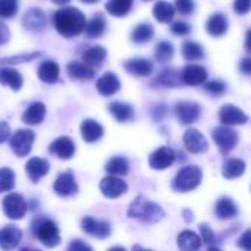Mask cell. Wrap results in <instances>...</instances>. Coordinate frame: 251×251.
Segmentation results:
<instances>
[{
	"label": "cell",
	"instance_id": "34",
	"mask_svg": "<svg viewBox=\"0 0 251 251\" xmlns=\"http://www.w3.org/2000/svg\"><path fill=\"white\" fill-rule=\"evenodd\" d=\"M246 172V163L241 159H231L224 165L222 175L226 179H235Z\"/></svg>",
	"mask_w": 251,
	"mask_h": 251
},
{
	"label": "cell",
	"instance_id": "57",
	"mask_svg": "<svg viewBox=\"0 0 251 251\" xmlns=\"http://www.w3.org/2000/svg\"><path fill=\"white\" fill-rule=\"evenodd\" d=\"M107 251H126V250H125L124 247H118V246H116V247H112V249H109Z\"/></svg>",
	"mask_w": 251,
	"mask_h": 251
},
{
	"label": "cell",
	"instance_id": "13",
	"mask_svg": "<svg viewBox=\"0 0 251 251\" xmlns=\"http://www.w3.org/2000/svg\"><path fill=\"white\" fill-rule=\"evenodd\" d=\"M175 115L182 125H190L199 119L200 107L194 101H179L175 106Z\"/></svg>",
	"mask_w": 251,
	"mask_h": 251
},
{
	"label": "cell",
	"instance_id": "19",
	"mask_svg": "<svg viewBox=\"0 0 251 251\" xmlns=\"http://www.w3.org/2000/svg\"><path fill=\"white\" fill-rule=\"evenodd\" d=\"M46 24H47V19H46V15L43 10L40 9H31L25 13L24 16V21H22V25L25 29L31 31V32H40L46 28Z\"/></svg>",
	"mask_w": 251,
	"mask_h": 251
},
{
	"label": "cell",
	"instance_id": "3",
	"mask_svg": "<svg viewBox=\"0 0 251 251\" xmlns=\"http://www.w3.org/2000/svg\"><path fill=\"white\" fill-rule=\"evenodd\" d=\"M32 231L35 237L49 249H53L60 244V234L57 225L50 219H37L32 224Z\"/></svg>",
	"mask_w": 251,
	"mask_h": 251
},
{
	"label": "cell",
	"instance_id": "50",
	"mask_svg": "<svg viewBox=\"0 0 251 251\" xmlns=\"http://www.w3.org/2000/svg\"><path fill=\"white\" fill-rule=\"evenodd\" d=\"M238 247L243 249L244 251H250L251 250V232L247 229L238 240Z\"/></svg>",
	"mask_w": 251,
	"mask_h": 251
},
{
	"label": "cell",
	"instance_id": "31",
	"mask_svg": "<svg viewBox=\"0 0 251 251\" xmlns=\"http://www.w3.org/2000/svg\"><path fill=\"white\" fill-rule=\"evenodd\" d=\"M107 56V51L104 47L101 46H94L91 49H88L84 54H82V60L85 65H88L90 68H94V66H100L104 59Z\"/></svg>",
	"mask_w": 251,
	"mask_h": 251
},
{
	"label": "cell",
	"instance_id": "7",
	"mask_svg": "<svg viewBox=\"0 0 251 251\" xmlns=\"http://www.w3.org/2000/svg\"><path fill=\"white\" fill-rule=\"evenodd\" d=\"M212 137H213L215 143L218 144V147L224 153L231 151L237 146V143H238V134H237V131H234L229 126H225V125L215 128L213 132H212Z\"/></svg>",
	"mask_w": 251,
	"mask_h": 251
},
{
	"label": "cell",
	"instance_id": "1",
	"mask_svg": "<svg viewBox=\"0 0 251 251\" xmlns=\"http://www.w3.org/2000/svg\"><path fill=\"white\" fill-rule=\"evenodd\" d=\"M53 22L57 32L66 38L79 35L87 24L84 13L76 7H63L57 10L53 16Z\"/></svg>",
	"mask_w": 251,
	"mask_h": 251
},
{
	"label": "cell",
	"instance_id": "21",
	"mask_svg": "<svg viewBox=\"0 0 251 251\" xmlns=\"http://www.w3.org/2000/svg\"><path fill=\"white\" fill-rule=\"evenodd\" d=\"M81 134H82L84 141L96 143L103 137V126L94 119H85L81 124Z\"/></svg>",
	"mask_w": 251,
	"mask_h": 251
},
{
	"label": "cell",
	"instance_id": "37",
	"mask_svg": "<svg viewBox=\"0 0 251 251\" xmlns=\"http://www.w3.org/2000/svg\"><path fill=\"white\" fill-rule=\"evenodd\" d=\"M153 34H154V29H153V26L150 24H140V25H137L134 28L131 38H132L134 43L141 44V43L150 41L151 37H153Z\"/></svg>",
	"mask_w": 251,
	"mask_h": 251
},
{
	"label": "cell",
	"instance_id": "4",
	"mask_svg": "<svg viewBox=\"0 0 251 251\" xmlns=\"http://www.w3.org/2000/svg\"><path fill=\"white\" fill-rule=\"evenodd\" d=\"M201 179H203V172L199 166H185L176 174L174 185L178 191L187 193L197 188Z\"/></svg>",
	"mask_w": 251,
	"mask_h": 251
},
{
	"label": "cell",
	"instance_id": "58",
	"mask_svg": "<svg viewBox=\"0 0 251 251\" xmlns=\"http://www.w3.org/2000/svg\"><path fill=\"white\" fill-rule=\"evenodd\" d=\"M81 1H84V3H88V4H93V3H97L99 0H81Z\"/></svg>",
	"mask_w": 251,
	"mask_h": 251
},
{
	"label": "cell",
	"instance_id": "27",
	"mask_svg": "<svg viewBox=\"0 0 251 251\" xmlns=\"http://www.w3.org/2000/svg\"><path fill=\"white\" fill-rule=\"evenodd\" d=\"M0 84L10 87L13 91H18L22 87V76L16 69L1 66L0 68Z\"/></svg>",
	"mask_w": 251,
	"mask_h": 251
},
{
	"label": "cell",
	"instance_id": "46",
	"mask_svg": "<svg viewBox=\"0 0 251 251\" xmlns=\"http://www.w3.org/2000/svg\"><path fill=\"white\" fill-rule=\"evenodd\" d=\"M190 29H191L190 25L182 21H178V22L172 24V26H171V31L175 35H187V34H190Z\"/></svg>",
	"mask_w": 251,
	"mask_h": 251
},
{
	"label": "cell",
	"instance_id": "5",
	"mask_svg": "<svg viewBox=\"0 0 251 251\" xmlns=\"http://www.w3.org/2000/svg\"><path fill=\"white\" fill-rule=\"evenodd\" d=\"M34 140L35 134L31 129H19L10 138V149L18 157H25L29 154Z\"/></svg>",
	"mask_w": 251,
	"mask_h": 251
},
{
	"label": "cell",
	"instance_id": "53",
	"mask_svg": "<svg viewBox=\"0 0 251 251\" xmlns=\"http://www.w3.org/2000/svg\"><path fill=\"white\" fill-rule=\"evenodd\" d=\"M241 69H243V72L244 74H251V59L250 57H246V59H243L241 60Z\"/></svg>",
	"mask_w": 251,
	"mask_h": 251
},
{
	"label": "cell",
	"instance_id": "52",
	"mask_svg": "<svg viewBox=\"0 0 251 251\" xmlns=\"http://www.w3.org/2000/svg\"><path fill=\"white\" fill-rule=\"evenodd\" d=\"M7 40H9V28L3 22H0V44L6 43Z\"/></svg>",
	"mask_w": 251,
	"mask_h": 251
},
{
	"label": "cell",
	"instance_id": "47",
	"mask_svg": "<svg viewBox=\"0 0 251 251\" xmlns=\"http://www.w3.org/2000/svg\"><path fill=\"white\" fill-rule=\"evenodd\" d=\"M200 232H201V243L204 241L206 244H212L215 241V234L209 225H200Z\"/></svg>",
	"mask_w": 251,
	"mask_h": 251
},
{
	"label": "cell",
	"instance_id": "39",
	"mask_svg": "<svg viewBox=\"0 0 251 251\" xmlns=\"http://www.w3.org/2000/svg\"><path fill=\"white\" fill-rule=\"evenodd\" d=\"M15 187V174L9 168H0V193H7Z\"/></svg>",
	"mask_w": 251,
	"mask_h": 251
},
{
	"label": "cell",
	"instance_id": "45",
	"mask_svg": "<svg viewBox=\"0 0 251 251\" xmlns=\"http://www.w3.org/2000/svg\"><path fill=\"white\" fill-rule=\"evenodd\" d=\"M204 88L210 93V94H215V96H221L226 91V85L221 81H210L204 85Z\"/></svg>",
	"mask_w": 251,
	"mask_h": 251
},
{
	"label": "cell",
	"instance_id": "2",
	"mask_svg": "<svg viewBox=\"0 0 251 251\" xmlns=\"http://www.w3.org/2000/svg\"><path fill=\"white\" fill-rule=\"evenodd\" d=\"M128 216L132 219H138L146 224H156L165 218V210L143 196H138L128 209Z\"/></svg>",
	"mask_w": 251,
	"mask_h": 251
},
{
	"label": "cell",
	"instance_id": "36",
	"mask_svg": "<svg viewBox=\"0 0 251 251\" xmlns=\"http://www.w3.org/2000/svg\"><path fill=\"white\" fill-rule=\"evenodd\" d=\"M132 1L134 0H109L106 3V10L110 15L121 18V16H125L131 10Z\"/></svg>",
	"mask_w": 251,
	"mask_h": 251
},
{
	"label": "cell",
	"instance_id": "9",
	"mask_svg": "<svg viewBox=\"0 0 251 251\" xmlns=\"http://www.w3.org/2000/svg\"><path fill=\"white\" fill-rule=\"evenodd\" d=\"M219 119L225 126L231 125H244L249 122V116L237 106L234 104H225L221 107L219 112Z\"/></svg>",
	"mask_w": 251,
	"mask_h": 251
},
{
	"label": "cell",
	"instance_id": "10",
	"mask_svg": "<svg viewBox=\"0 0 251 251\" xmlns=\"http://www.w3.org/2000/svg\"><path fill=\"white\" fill-rule=\"evenodd\" d=\"M128 190V185L125 181H122L121 178L116 176H106L101 179L100 182V191L104 197L107 199H118L122 194H125Z\"/></svg>",
	"mask_w": 251,
	"mask_h": 251
},
{
	"label": "cell",
	"instance_id": "12",
	"mask_svg": "<svg viewBox=\"0 0 251 251\" xmlns=\"http://www.w3.org/2000/svg\"><path fill=\"white\" fill-rule=\"evenodd\" d=\"M54 193L59 197H69L78 193V184L75 181V176L72 172H63L57 176L53 185Z\"/></svg>",
	"mask_w": 251,
	"mask_h": 251
},
{
	"label": "cell",
	"instance_id": "59",
	"mask_svg": "<svg viewBox=\"0 0 251 251\" xmlns=\"http://www.w3.org/2000/svg\"><path fill=\"white\" fill-rule=\"evenodd\" d=\"M207 251H222V250H221V249H218V247H210Z\"/></svg>",
	"mask_w": 251,
	"mask_h": 251
},
{
	"label": "cell",
	"instance_id": "40",
	"mask_svg": "<svg viewBox=\"0 0 251 251\" xmlns=\"http://www.w3.org/2000/svg\"><path fill=\"white\" fill-rule=\"evenodd\" d=\"M174 51H175V50H174V46H172L169 41H160V43L157 44V47H156L154 54H156V59H157L159 62L165 63V62H168V60L172 59Z\"/></svg>",
	"mask_w": 251,
	"mask_h": 251
},
{
	"label": "cell",
	"instance_id": "41",
	"mask_svg": "<svg viewBox=\"0 0 251 251\" xmlns=\"http://www.w3.org/2000/svg\"><path fill=\"white\" fill-rule=\"evenodd\" d=\"M18 10V1L16 0H0V18H12L15 16Z\"/></svg>",
	"mask_w": 251,
	"mask_h": 251
},
{
	"label": "cell",
	"instance_id": "35",
	"mask_svg": "<svg viewBox=\"0 0 251 251\" xmlns=\"http://www.w3.org/2000/svg\"><path fill=\"white\" fill-rule=\"evenodd\" d=\"M104 29H106V21H104V18H103L101 13L94 15V16L85 24V28H84L85 34H87L88 37H91V38L100 37V35L104 32Z\"/></svg>",
	"mask_w": 251,
	"mask_h": 251
},
{
	"label": "cell",
	"instance_id": "48",
	"mask_svg": "<svg viewBox=\"0 0 251 251\" xmlns=\"http://www.w3.org/2000/svg\"><path fill=\"white\" fill-rule=\"evenodd\" d=\"M66 251H93V249L87 243H84L82 240H74L68 246Z\"/></svg>",
	"mask_w": 251,
	"mask_h": 251
},
{
	"label": "cell",
	"instance_id": "54",
	"mask_svg": "<svg viewBox=\"0 0 251 251\" xmlns=\"http://www.w3.org/2000/svg\"><path fill=\"white\" fill-rule=\"evenodd\" d=\"M250 31H249V32H247V41H246V49H247V50H249V51H250Z\"/></svg>",
	"mask_w": 251,
	"mask_h": 251
},
{
	"label": "cell",
	"instance_id": "29",
	"mask_svg": "<svg viewBox=\"0 0 251 251\" xmlns=\"http://www.w3.org/2000/svg\"><path fill=\"white\" fill-rule=\"evenodd\" d=\"M109 112L113 115V118L119 122H128L134 118V107L128 103L122 101H113L109 104Z\"/></svg>",
	"mask_w": 251,
	"mask_h": 251
},
{
	"label": "cell",
	"instance_id": "32",
	"mask_svg": "<svg viewBox=\"0 0 251 251\" xmlns=\"http://www.w3.org/2000/svg\"><path fill=\"white\" fill-rule=\"evenodd\" d=\"M153 15L154 18L162 22V24H166V22H171L174 19V15H175V7L169 3V1H165V0H160L154 4L153 7Z\"/></svg>",
	"mask_w": 251,
	"mask_h": 251
},
{
	"label": "cell",
	"instance_id": "49",
	"mask_svg": "<svg viewBox=\"0 0 251 251\" xmlns=\"http://www.w3.org/2000/svg\"><path fill=\"white\" fill-rule=\"evenodd\" d=\"M250 4L251 0H235L234 9H235V12H237L238 15H246V13H249V10H250Z\"/></svg>",
	"mask_w": 251,
	"mask_h": 251
},
{
	"label": "cell",
	"instance_id": "22",
	"mask_svg": "<svg viewBox=\"0 0 251 251\" xmlns=\"http://www.w3.org/2000/svg\"><path fill=\"white\" fill-rule=\"evenodd\" d=\"M125 71L134 76H149L153 71V65L146 59H131L125 62Z\"/></svg>",
	"mask_w": 251,
	"mask_h": 251
},
{
	"label": "cell",
	"instance_id": "44",
	"mask_svg": "<svg viewBox=\"0 0 251 251\" xmlns=\"http://www.w3.org/2000/svg\"><path fill=\"white\" fill-rule=\"evenodd\" d=\"M175 7L179 13L182 15H190L191 12H194V1L193 0H175Z\"/></svg>",
	"mask_w": 251,
	"mask_h": 251
},
{
	"label": "cell",
	"instance_id": "18",
	"mask_svg": "<svg viewBox=\"0 0 251 251\" xmlns=\"http://www.w3.org/2000/svg\"><path fill=\"white\" fill-rule=\"evenodd\" d=\"M49 151L54 156H57L59 159H71L75 154V144L69 137H59L57 140H54L50 147Z\"/></svg>",
	"mask_w": 251,
	"mask_h": 251
},
{
	"label": "cell",
	"instance_id": "25",
	"mask_svg": "<svg viewBox=\"0 0 251 251\" xmlns=\"http://www.w3.org/2000/svg\"><path fill=\"white\" fill-rule=\"evenodd\" d=\"M66 72H68V75L72 78V79H82V81H85V79H91L94 75H96V72H94V69L93 68H90L88 65H85V63H81V62H69L68 63V66H66Z\"/></svg>",
	"mask_w": 251,
	"mask_h": 251
},
{
	"label": "cell",
	"instance_id": "17",
	"mask_svg": "<svg viewBox=\"0 0 251 251\" xmlns=\"http://www.w3.org/2000/svg\"><path fill=\"white\" fill-rule=\"evenodd\" d=\"M96 88H97V91H99L101 96L109 97V96H113L115 93L119 91V88H121V81H119V78H118L115 74L106 72V74H103V75L97 79Z\"/></svg>",
	"mask_w": 251,
	"mask_h": 251
},
{
	"label": "cell",
	"instance_id": "15",
	"mask_svg": "<svg viewBox=\"0 0 251 251\" xmlns=\"http://www.w3.org/2000/svg\"><path fill=\"white\" fill-rule=\"evenodd\" d=\"M22 240V232L15 225H7L0 229V249L3 251H12Z\"/></svg>",
	"mask_w": 251,
	"mask_h": 251
},
{
	"label": "cell",
	"instance_id": "28",
	"mask_svg": "<svg viewBox=\"0 0 251 251\" xmlns=\"http://www.w3.org/2000/svg\"><path fill=\"white\" fill-rule=\"evenodd\" d=\"M38 78L46 84H54L59 79V66L53 60H46L38 68Z\"/></svg>",
	"mask_w": 251,
	"mask_h": 251
},
{
	"label": "cell",
	"instance_id": "42",
	"mask_svg": "<svg viewBox=\"0 0 251 251\" xmlns=\"http://www.w3.org/2000/svg\"><path fill=\"white\" fill-rule=\"evenodd\" d=\"M159 84H162V85H165V87H176V85H179V82H181V76L178 78L176 76V74L174 72V71H165L157 79H156Z\"/></svg>",
	"mask_w": 251,
	"mask_h": 251
},
{
	"label": "cell",
	"instance_id": "26",
	"mask_svg": "<svg viewBox=\"0 0 251 251\" xmlns=\"http://www.w3.org/2000/svg\"><path fill=\"white\" fill-rule=\"evenodd\" d=\"M44 116H46V106L40 101H35L26 107V110L22 115V121L26 125H37L43 122Z\"/></svg>",
	"mask_w": 251,
	"mask_h": 251
},
{
	"label": "cell",
	"instance_id": "38",
	"mask_svg": "<svg viewBox=\"0 0 251 251\" xmlns=\"http://www.w3.org/2000/svg\"><path fill=\"white\" fill-rule=\"evenodd\" d=\"M182 56L187 59V60H197V59H201L204 56V50L203 47L196 43V41H185L182 44Z\"/></svg>",
	"mask_w": 251,
	"mask_h": 251
},
{
	"label": "cell",
	"instance_id": "60",
	"mask_svg": "<svg viewBox=\"0 0 251 251\" xmlns=\"http://www.w3.org/2000/svg\"><path fill=\"white\" fill-rule=\"evenodd\" d=\"M21 251H40V250H34V249H22Z\"/></svg>",
	"mask_w": 251,
	"mask_h": 251
},
{
	"label": "cell",
	"instance_id": "55",
	"mask_svg": "<svg viewBox=\"0 0 251 251\" xmlns=\"http://www.w3.org/2000/svg\"><path fill=\"white\" fill-rule=\"evenodd\" d=\"M132 251H153V250H146V249H143L141 246H134V247H132Z\"/></svg>",
	"mask_w": 251,
	"mask_h": 251
},
{
	"label": "cell",
	"instance_id": "33",
	"mask_svg": "<svg viewBox=\"0 0 251 251\" xmlns=\"http://www.w3.org/2000/svg\"><path fill=\"white\" fill-rule=\"evenodd\" d=\"M128 171H129V163L122 156H115L106 163V172L110 176H119V175L122 176V175H126Z\"/></svg>",
	"mask_w": 251,
	"mask_h": 251
},
{
	"label": "cell",
	"instance_id": "11",
	"mask_svg": "<svg viewBox=\"0 0 251 251\" xmlns=\"http://www.w3.org/2000/svg\"><path fill=\"white\" fill-rule=\"evenodd\" d=\"M184 146L187 147L188 151L191 153H204L209 150V144L207 140L204 138V135L196 129V128H190L185 131L184 134Z\"/></svg>",
	"mask_w": 251,
	"mask_h": 251
},
{
	"label": "cell",
	"instance_id": "8",
	"mask_svg": "<svg viewBox=\"0 0 251 251\" xmlns=\"http://www.w3.org/2000/svg\"><path fill=\"white\" fill-rule=\"evenodd\" d=\"M81 228L85 234L88 235H93L96 238H100V240H104L110 235L112 232V226L109 222L106 221H96L94 218H90V216H85L82 221H81Z\"/></svg>",
	"mask_w": 251,
	"mask_h": 251
},
{
	"label": "cell",
	"instance_id": "20",
	"mask_svg": "<svg viewBox=\"0 0 251 251\" xmlns=\"http://www.w3.org/2000/svg\"><path fill=\"white\" fill-rule=\"evenodd\" d=\"M25 171H26V175L29 176V179L32 182H38L43 176H46L49 174L50 165L47 160H44L41 157H32L26 162Z\"/></svg>",
	"mask_w": 251,
	"mask_h": 251
},
{
	"label": "cell",
	"instance_id": "61",
	"mask_svg": "<svg viewBox=\"0 0 251 251\" xmlns=\"http://www.w3.org/2000/svg\"><path fill=\"white\" fill-rule=\"evenodd\" d=\"M147 1H149V0H147Z\"/></svg>",
	"mask_w": 251,
	"mask_h": 251
},
{
	"label": "cell",
	"instance_id": "16",
	"mask_svg": "<svg viewBox=\"0 0 251 251\" xmlns=\"http://www.w3.org/2000/svg\"><path fill=\"white\" fill-rule=\"evenodd\" d=\"M207 79V71L201 65H187L182 69L181 81L187 85H200Z\"/></svg>",
	"mask_w": 251,
	"mask_h": 251
},
{
	"label": "cell",
	"instance_id": "56",
	"mask_svg": "<svg viewBox=\"0 0 251 251\" xmlns=\"http://www.w3.org/2000/svg\"><path fill=\"white\" fill-rule=\"evenodd\" d=\"M53 3H56V4H65V3H68V1H71V0H51Z\"/></svg>",
	"mask_w": 251,
	"mask_h": 251
},
{
	"label": "cell",
	"instance_id": "6",
	"mask_svg": "<svg viewBox=\"0 0 251 251\" xmlns=\"http://www.w3.org/2000/svg\"><path fill=\"white\" fill-rule=\"evenodd\" d=\"M26 209H28L26 201L24 200L22 196H19L16 193L7 194L3 199V212L9 219H13V221L22 219L26 213Z\"/></svg>",
	"mask_w": 251,
	"mask_h": 251
},
{
	"label": "cell",
	"instance_id": "43",
	"mask_svg": "<svg viewBox=\"0 0 251 251\" xmlns=\"http://www.w3.org/2000/svg\"><path fill=\"white\" fill-rule=\"evenodd\" d=\"M40 54H41V51H32V53H25V54H19V56H12L9 59L0 60V65L1 63H24V62H29V60L35 59Z\"/></svg>",
	"mask_w": 251,
	"mask_h": 251
},
{
	"label": "cell",
	"instance_id": "14",
	"mask_svg": "<svg viewBox=\"0 0 251 251\" xmlns=\"http://www.w3.org/2000/svg\"><path fill=\"white\" fill-rule=\"evenodd\" d=\"M174 162H175V153L169 147L157 149L156 151L151 153V156L149 159V165L157 171H163V169L169 168Z\"/></svg>",
	"mask_w": 251,
	"mask_h": 251
},
{
	"label": "cell",
	"instance_id": "51",
	"mask_svg": "<svg viewBox=\"0 0 251 251\" xmlns=\"http://www.w3.org/2000/svg\"><path fill=\"white\" fill-rule=\"evenodd\" d=\"M9 134H10L9 125L4 122H0V143H4L9 138Z\"/></svg>",
	"mask_w": 251,
	"mask_h": 251
},
{
	"label": "cell",
	"instance_id": "23",
	"mask_svg": "<svg viewBox=\"0 0 251 251\" xmlns=\"http://www.w3.org/2000/svg\"><path fill=\"white\" fill-rule=\"evenodd\" d=\"M215 215L221 219V221H228L232 219L238 215V209L237 204L228 199V197H222L218 200L216 206H215Z\"/></svg>",
	"mask_w": 251,
	"mask_h": 251
},
{
	"label": "cell",
	"instance_id": "24",
	"mask_svg": "<svg viewBox=\"0 0 251 251\" xmlns=\"http://www.w3.org/2000/svg\"><path fill=\"white\" fill-rule=\"evenodd\" d=\"M206 29L212 37H222L228 29V19L222 13H213L207 19Z\"/></svg>",
	"mask_w": 251,
	"mask_h": 251
},
{
	"label": "cell",
	"instance_id": "30",
	"mask_svg": "<svg viewBox=\"0 0 251 251\" xmlns=\"http://www.w3.org/2000/svg\"><path fill=\"white\" fill-rule=\"evenodd\" d=\"M178 247L182 251H197L201 247V238L191 232V231H184L178 235Z\"/></svg>",
	"mask_w": 251,
	"mask_h": 251
}]
</instances>
